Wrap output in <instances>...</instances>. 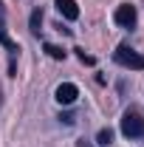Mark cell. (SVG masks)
<instances>
[{"label":"cell","mask_w":144,"mask_h":147,"mask_svg":"<svg viewBox=\"0 0 144 147\" xmlns=\"http://www.w3.org/2000/svg\"><path fill=\"white\" fill-rule=\"evenodd\" d=\"M136 6H130V3H122L119 9H116V14H113V20L122 26V28H133L136 26Z\"/></svg>","instance_id":"cell-3"},{"label":"cell","mask_w":144,"mask_h":147,"mask_svg":"<svg viewBox=\"0 0 144 147\" xmlns=\"http://www.w3.org/2000/svg\"><path fill=\"white\" fill-rule=\"evenodd\" d=\"M110 142H113V130H110V127L99 130V136H96V144H105V147H108Z\"/></svg>","instance_id":"cell-8"},{"label":"cell","mask_w":144,"mask_h":147,"mask_svg":"<svg viewBox=\"0 0 144 147\" xmlns=\"http://www.w3.org/2000/svg\"><path fill=\"white\" fill-rule=\"evenodd\" d=\"M76 96H79V88H76L73 82H62V85L54 91V99L59 102V105H73Z\"/></svg>","instance_id":"cell-4"},{"label":"cell","mask_w":144,"mask_h":147,"mask_svg":"<svg viewBox=\"0 0 144 147\" xmlns=\"http://www.w3.org/2000/svg\"><path fill=\"white\" fill-rule=\"evenodd\" d=\"M45 54L51 57V59H65V51H62L59 45H51V42L45 45Z\"/></svg>","instance_id":"cell-9"},{"label":"cell","mask_w":144,"mask_h":147,"mask_svg":"<svg viewBox=\"0 0 144 147\" xmlns=\"http://www.w3.org/2000/svg\"><path fill=\"white\" fill-rule=\"evenodd\" d=\"M122 133H124L127 139H141L144 136V113L136 108H130L122 116Z\"/></svg>","instance_id":"cell-1"},{"label":"cell","mask_w":144,"mask_h":147,"mask_svg":"<svg viewBox=\"0 0 144 147\" xmlns=\"http://www.w3.org/2000/svg\"><path fill=\"white\" fill-rule=\"evenodd\" d=\"M76 57H79V62H85V65H93V62H96V59H93L90 54H85L82 48H76Z\"/></svg>","instance_id":"cell-10"},{"label":"cell","mask_w":144,"mask_h":147,"mask_svg":"<svg viewBox=\"0 0 144 147\" xmlns=\"http://www.w3.org/2000/svg\"><path fill=\"white\" fill-rule=\"evenodd\" d=\"M54 3H57V11H59L65 20H76V17H79V6H76V0H54Z\"/></svg>","instance_id":"cell-5"},{"label":"cell","mask_w":144,"mask_h":147,"mask_svg":"<svg viewBox=\"0 0 144 147\" xmlns=\"http://www.w3.org/2000/svg\"><path fill=\"white\" fill-rule=\"evenodd\" d=\"M40 26H42V11L34 9L31 17H28V28H31V34H40Z\"/></svg>","instance_id":"cell-7"},{"label":"cell","mask_w":144,"mask_h":147,"mask_svg":"<svg viewBox=\"0 0 144 147\" xmlns=\"http://www.w3.org/2000/svg\"><path fill=\"white\" fill-rule=\"evenodd\" d=\"M113 59L122 65V68H130V71H144V57L139 51H133V48H127V45H119L116 51H113Z\"/></svg>","instance_id":"cell-2"},{"label":"cell","mask_w":144,"mask_h":147,"mask_svg":"<svg viewBox=\"0 0 144 147\" xmlns=\"http://www.w3.org/2000/svg\"><path fill=\"white\" fill-rule=\"evenodd\" d=\"M0 45H3V48H6V51H9L11 57H14V54L20 51V48H17V42H14L11 37L6 34V28H3V23H0Z\"/></svg>","instance_id":"cell-6"}]
</instances>
